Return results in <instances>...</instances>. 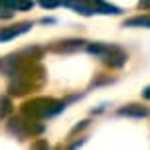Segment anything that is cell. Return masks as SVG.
I'll list each match as a JSON object with an SVG mask.
<instances>
[{
	"mask_svg": "<svg viewBox=\"0 0 150 150\" xmlns=\"http://www.w3.org/2000/svg\"><path fill=\"white\" fill-rule=\"evenodd\" d=\"M87 52L93 53V55H97V57H101L103 61H107L112 67H120V65H125V61H127V53L122 52L120 47H117V45L89 44L87 45Z\"/></svg>",
	"mask_w": 150,
	"mask_h": 150,
	"instance_id": "1",
	"label": "cell"
},
{
	"mask_svg": "<svg viewBox=\"0 0 150 150\" xmlns=\"http://www.w3.org/2000/svg\"><path fill=\"white\" fill-rule=\"evenodd\" d=\"M63 103L59 101H52V99H36L32 103L24 105V112L32 115V117H52L55 112H59L63 109Z\"/></svg>",
	"mask_w": 150,
	"mask_h": 150,
	"instance_id": "2",
	"label": "cell"
},
{
	"mask_svg": "<svg viewBox=\"0 0 150 150\" xmlns=\"http://www.w3.org/2000/svg\"><path fill=\"white\" fill-rule=\"evenodd\" d=\"M32 28L30 22H22L18 26H8V28H0V42H8L12 38L20 36V34H26V32Z\"/></svg>",
	"mask_w": 150,
	"mask_h": 150,
	"instance_id": "3",
	"label": "cell"
},
{
	"mask_svg": "<svg viewBox=\"0 0 150 150\" xmlns=\"http://www.w3.org/2000/svg\"><path fill=\"white\" fill-rule=\"evenodd\" d=\"M0 4H4L8 10H28V8L34 6L32 0H0Z\"/></svg>",
	"mask_w": 150,
	"mask_h": 150,
	"instance_id": "4",
	"label": "cell"
},
{
	"mask_svg": "<svg viewBox=\"0 0 150 150\" xmlns=\"http://www.w3.org/2000/svg\"><path fill=\"white\" fill-rule=\"evenodd\" d=\"M119 115H122V117H146L148 111L142 109V107H138V105H128L125 109H120Z\"/></svg>",
	"mask_w": 150,
	"mask_h": 150,
	"instance_id": "5",
	"label": "cell"
},
{
	"mask_svg": "<svg viewBox=\"0 0 150 150\" xmlns=\"http://www.w3.org/2000/svg\"><path fill=\"white\" fill-rule=\"evenodd\" d=\"M125 26L128 28H150V16H136L125 22Z\"/></svg>",
	"mask_w": 150,
	"mask_h": 150,
	"instance_id": "6",
	"label": "cell"
},
{
	"mask_svg": "<svg viewBox=\"0 0 150 150\" xmlns=\"http://www.w3.org/2000/svg\"><path fill=\"white\" fill-rule=\"evenodd\" d=\"M6 112H10V101L8 99H0V119H4Z\"/></svg>",
	"mask_w": 150,
	"mask_h": 150,
	"instance_id": "7",
	"label": "cell"
},
{
	"mask_svg": "<svg viewBox=\"0 0 150 150\" xmlns=\"http://www.w3.org/2000/svg\"><path fill=\"white\" fill-rule=\"evenodd\" d=\"M38 2H40L44 8H55V6L61 4V0H38Z\"/></svg>",
	"mask_w": 150,
	"mask_h": 150,
	"instance_id": "8",
	"label": "cell"
},
{
	"mask_svg": "<svg viewBox=\"0 0 150 150\" xmlns=\"http://www.w3.org/2000/svg\"><path fill=\"white\" fill-rule=\"evenodd\" d=\"M142 95H144V99H150V85L146 87V89H144V93H142Z\"/></svg>",
	"mask_w": 150,
	"mask_h": 150,
	"instance_id": "9",
	"label": "cell"
},
{
	"mask_svg": "<svg viewBox=\"0 0 150 150\" xmlns=\"http://www.w3.org/2000/svg\"><path fill=\"white\" fill-rule=\"evenodd\" d=\"M140 4H144V6H150V0H142Z\"/></svg>",
	"mask_w": 150,
	"mask_h": 150,
	"instance_id": "10",
	"label": "cell"
}]
</instances>
